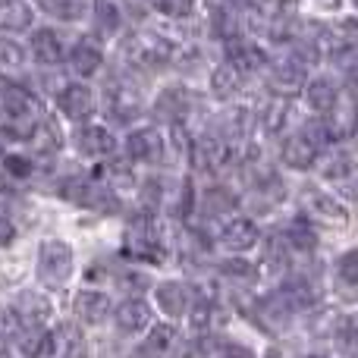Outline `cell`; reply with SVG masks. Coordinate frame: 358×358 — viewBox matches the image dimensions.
<instances>
[{
  "instance_id": "42",
  "label": "cell",
  "mask_w": 358,
  "mask_h": 358,
  "mask_svg": "<svg viewBox=\"0 0 358 358\" xmlns=\"http://www.w3.org/2000/svg\"><path fill=\"white\" fill-rule=\"evenodd\" d=\"M217 305L214 302H208V299H201V302H195V308H192V317H189V324L195 330H210L217 324Z\"/></svg>"
},
{
  "instance_id": "29",
  "label": "cell",
  "mask_w": 358,
  "mask_h": 358,
  "mask_svg": "<svg viewBox=\"0 0 358 358\" xmlns=\"http://www.w3.org/2000/svg\"><path fill=\"white\" fill-rule=\"evenodd\" d=\"M277 292H280V299H283L292 311H302V308H308V305H315V286H311L302 273L289 277Z\"/></svg>"
},
{
  "instance_id": "10",
  "label": "cell",
  "mask_w": 358,
  "mask_h": 358,
  "mask_svg": "<svg viewBox=\"0 0 358 358\" xmlns=\"http://www.w3.org/2000/svg\"><path fill=\"white\" fill-rule=\"evenodd\" d=\"M57 107H60L73 123H85L94 113V94H92V88L82 85V82H69V85H63L60 98H57Z\"/></svg>"
},
{
  "instance_id": "9",
  "label": "cell",
  "mask_w": 358,
  "mask_h": 358,
  "mask_svg": "<svg viewBox=\"0 0 358 358\" xmlns=\"http://www.w3.org/2000/svg\"><path fill=\"white\" fill-rule=\"evenodd\" d=\"M271 85H273V92H277L280 98H292L296 92H302V88L308 85L305 63H299L296 57L271 63Z\"/></svg>"
},
{
  "instance_id": "43",
  "label": "cell",
  "mask_w": 358,
  "mask_h": 358,
  "mask_svg": "<svg viewBox=\"0 0 358 358\" xmlns=\"http://www.w3.org/2000/svg\"><path fill=\"white\" fill-rule=\"evenodd\" d=\"M0 167H3V173L13 176V179H25V176L35 173V164L22 155H3V164H0Z\"/></svg>"
},
{
  "instance_id": "39",
  "label": "cell",
  "mask_w": 358,
  "mask_h": 358,
  "mask_svg": "<svg viewBox=\"0 0 358 358\" xmlns=\"http://www.w3.org/2000/svg\"><path fill=\"white\" fill-rule=\"evenodd\" d=\"M107 107L113 110L117 120H129L132 113L138 110V98L129 94L126 88H113V92H107Z\"/></svg>"
},
{
  "instance_id": "44",
  "label": "cell",
  "mask_w": 358,
  "mask_h": 358,
  "mask_svg": "<svg viewBox=\"0 0 358 358\" xmlns=\"http://www.w3.org/2000/svg\"><path fill=\"white\" fill-rule=\"evenodd\" d=\"M195 3L198 0H155V10H161L170 19H185L195 13Z\"/></svg>"
},
{
  "instance_id": "48",
  "label": "cell",
  "mask_w": 358,
  "mask_h": 358,
  "mask_svg": "<svg viewBox=\"0 0 358 358\" xmlns=\"http://www.w3.org/2000/svg\"><path fill=\"white\" fill-rule=\"evenodd\" d=\"M214 358H255V352L248 346H242V343H220Z\"/></svg>"
},
{
  "instance_id": "33",
  "label": "cell",
  "mask_w": 358,
  "mask_h": 358,
  "mask_svg": "<svg viewBox=\"0 0 358 358\" xmlns=\"http://www.w3.org/2000/svg\"><path fill=\"white\" fill-rule=\"evenodd\" d=\"M239 88H242V73L233 69L229 63H223V66H217L214 73H210V92H214L217 98H233Z\"/></svg>"
},
{
  "instance_id": "21",
  "label": "cell",
  "mask_w": 358,
  "mask_h": 358,
  "mask_svg": "<svg viewBox=\"0 0 358 358\" xmlns=\"http://www.w3.org/2000/svg\"><path fill=\"white\" fill-rule=\"evenodd\" d=\"M79 151L85 157H107L117 151V138L104 126H85L79 132Z\"/></svg>"
},
{
  "instance_id": "50",
  "label": "cell",
  "mask_w": 358,
  "mask_h": 358,
  "mask_svg": "<svg viewBox=\"0 0 358 358\" xmlns=\"http://www.w3.org/2000/svg\"><path fill=\"white\" fill-rule=\"evenodd\" d=\"M3 155H6V151H3V148H0V164H3Z\"/></svg>"
},
{
  "instance_id": "12",
  "label": "cell",
  "mask_w": 358,
  "mask_h": 358,
  "mask_svg": "<svg viewBox=\"0 0 358 358\" xmlns=\"http://www.w3.org/2000/svg\"><path fill=\"white\" fill-rule=\"evenodd\" d=\"M305 201V210H308V220H321V223H330V227H343L346 223V210L336 198H330L327 192H317V189H305L302 195Z\"/></svg>"
},
{
  "instance_id": "37",
  "label": "cell",
  "mask_w": 358,
  "mask_h": 358,
  "mask_svg": "<svg viewBox=\"0 0 358 358\" xmlns=\"http://www.w3.org/2000/svg\"><path fill=\"white\" fill-rule=\"evenodd\" d=\"M210 29H214V35L220 38L223 44L242 35V31H239V16H236L229 6H217L214 16H210Z\"/></svg>"
},
{
  "instance_id": "51",
  "label": "cell",
  "mask_w": 358,
  "mask_h": 358,
  "mask_svg": "<svg viewBox=\"0 0 358 358\" xmlns=\"http://www.w3.org/2000/svg\"><path fill=\"white\" fill-rule=\"evenodd\" d=\"M352 76H355V79H358V66H352Z\"/></svg>"
},
{
  "instance_id": "4",
  "label": "cell",
  "mask_w": 358,
  "mask_h": 358,
  "mask_svg": "<svg viewBox=\"0 0 358 358\" xmlns=\"http://www.w3.org/2000/svg\"><path fill=\"white\" fill-rule=\"evenodd\" d=\"M126 57H129L136 66H148V69H157V66H167L170 60L176 57V44L164 35H132L126 41Z\"/></svg>"
},
{
  "instance_id": "2",
  "label": "cell",
  "mask_w": 358,
  "mask_h": 358,
  "mask_svg": "<svg viewBox=\"0 0 358 358\" xmlns=\"http://www.w3.org/2000/svg\"><path fill=\"white\" fill-rule=\"evenodd\" d=\"M73 277V248L63 239H48L38 248V280L48 289H60Z\"/></svg>"
},
{
  "instance_id": "19",
  "label": "cell",
  "mask_w": 358,
  "mask_h": 358,
  "mask_svg": "<svg viewBox=\"0 0 358 358\" xmlns=\"http://www.w3.org/2000/svg\"><path fill=\"white\" fill-rule=\"evenodd\" d=\"M35 10L25 0H0V31L16 35V31H29Z\"/></svg>"
},
{
  "instance_id": "16",
  "label": "cell",
  "mask_w": 358,
  "mask_h": 358,
  "mask_svg": "<svg viewBox=\"0 0 358 358\" xmlns=\"http://www.w3.org/2000/svg\"><path fill=\"white\" fill-rule=\"evenodd\" d=\"M155 299H157V308H161L167 317H182L185 311H189V305H192L189 286L179 283V280H167V283H161L157 286V292H155Z\"/></svg>"
},
{
  "instance_id": "52",
  "label": "cell",
  "mask_w": 358,
  "mask_h": 358,
  "mask_svg": "<svg viewBox=\"0 0 358 358\" xmlns=\"http://www.w3.org/2000/svg\"><path fill=\"white\" fill-rule=\"evenodd\" d=\"M327 3H340V0H327Z\"/></svg>"
},
{
  "instance_id": "28",
  "label": "cell",
  "mask_w": 358,
  "mask_h": 358,
  "mask_svg": "<svg viewBox=\"0 0 358 358\" xmlns=\"http://www.w3.org/2000/svg\"><path fill=\"white\" fill-rule=\"evenodd\" d=\"M317 155H321V151H317L315 145L305 142L302 136H289L283 142V151H280L283 164L286 167H292V170H311L315 167V161H317Z\"/></svg>"
},
{
  "instance_id": "24",
  "label": "cell",
  "mask_w": 358,
  "mask_h": 358,
  "mask_svg": "<svg viewBox=\"0 0 358 358\" xmlns=\"http://www.w3.org/2000/svg\"><path fill=\"white\" fill-rule=\"evenodd\" d=\"M92 25L98 38H113L123 29V13L113 0H94L92 3Z\"/></svg>"
},
{
  "instance_id": "14",
  "label": "cell",
  "mask_w": 358,
  "mask_h": 358,
  "mask_svg": "<svg viewBox=\"0 0 358 358\" xmlns=\"http://www.w3.org/2000/svg\"><path fill=\"white\" fill-rule=\"evenodd\" d=\"M0 107H3V113L10 120H16V123L35 117V98H31V94L25 92L22 85H16V82H6V79L0 82Z\"/></svg>"
},
{
  "instance_id": "27",
  "label": "cell",
  "mask_w": 358,
  "mask_h": 358,
  "mask_svg": "<svg viewBox=\"0 0 358 358\" xmlns=\"http://www.w3.org/2000/svg\"><path fill=\"white\" fill-rule=\"evenodd\" d=\"M31 57L44 66H54L63 60V41L54 29H35L31 31Z\"/></svg>"
},
{
  "instance_id": "3",
  "label": "cell",
  "mask_w": 358,
  "mask_h": 358,
  "mask_svg": "<svg viewBox=\"0 0 358 358\" xmlns=\"http://www.w3.org/2000/svg\"><path fill=\"white\" fill-rule=\"evenodd\" d=\"M126 252L136 261H148V264H157V261L167 258L164 239L151 217H138V220L129 223V229H126Z\"/></svg>"
},
{
  "instance_id": "31",
  "label": "cell",
  "mask_w": 358,
  "mask_h": 358,
  "mask_svg": "<svg viewBox=\"0 0 358 358\" xmlns=\"http://www.w3.org/2000/svg\"><path fill=\"white\" fill-rule=\"evenodd\" d=\"M286 245L296 248V252H311L317 245V233H315V223L308 217H296V220L286 227Z\"/></svg>"
},
{
  "instance_id": "35",
  "label": "cell",
  "mask_w": 358,
  "mask_h": 358,
  "mask_svg": "<svg viewBox=\"0 0 358 358\" xmlns=\"http://www.w3.org/2000/svg\"><path fill=\"white\" fill-rule=\"evenodd\" d=\"M220 277L236 286H255L258 283V267L248 264L245 258H229L220 264Z\"/></svg>"
},
{
  "instance_id": "8",
  "label": "cell",
  "mask_w": 358,
  "mask_h": 358,
  "mask_svg": "<svg viewBox=\"0 0 358 358\" xmlns=\"http://www.w3.org/2000/svg\"><path fill=\"white\" fill-rule=\"evenodd\" d=\"M223 54H227L229 66L239 69V73H255V69H261L267 63L264 48H261L258 41H252V38H245V35H239V38H233V41L223 44Z\"/></svg>"
},
{
  "instance_id": "26",
  "label": "cell",
  "mask_w": 358,
  "mask_h": 358,
  "mask_svg": "<svg viewBox=\"0 0 358 358\" xmlns=\"http://www.w3.org/2000/svg\"><path fill=\"white\" fill-rule=\"evenodd\" d=\"M35 3L41 13L60 19V22H79V19L92 16L94 0H35Z\"/></svg>"
},
{
  "instance_id": "36",
  "label": "cell",
  "mask_w": 358,
  "mask_h": 358,
  "mask_svg": "<svg viewBox=\"0 0 358 358\" xmlns=\"http://www.w3.org/2000/svg\"><path fill=\"white\" fill-rule=\"evenodd\" d=\"M25 330L19 324V317L10 308H0V355H10V349L16 343H22Z\"/></svg>"
},
{
  "instance_id": "22",
  "label": "cell",
  "mask_w": 358,
  "mask_h": 358,
  "mask_svg": "<svg viewBox=\"0 0 358 358\" xmlns=\"http://www.w3.org/2000/svg\"><path fill=\"white\" fill-rule=\"evenodd\" d=\"M176 340V327L173 324H157V327H151V334L145 336V343H138L132 358H164L170 352V346H173Z\"/></svg>"
},
{
  "instance_id": "1",
  "label": "cell",
  "mask_w": 358,
  "mask_h": 358,
  "mask_svg": "<svg viewBox=\"0 0 358 358\" xmlns=\"http://www.w3.org/2000/svg\"><path fill=\"white\" fill-rule=\"evenodd\" d=\"M29 358H85V336L76 324H57L48 334H38L35 340L22 343Z\"/></svg>"
},
{
  "instance_id": "49",
  "label": "cell",
  "mask_w": 358,
  "mask_h": 358,
  "mask_svg": "<svg viewBox=\"0 0 358 358\" xmlns=\"http://www.w3.org/2000/svg\"><path fill=\"white\" fill-rule=\"evenodd\" d=\"M13 239H16V227H13L6 217H0V248H6Z\"/></svg>"
},
{
  "instance_id": "17",
  "label": "cell",
  "mask_w": 358,
  "mask_h": 358,
  "mask_svg": "<svg viewBox=\"0 0 358 358\" xmlns=\"http://www.w3.org/2000/svg\"><path fill=\"white\" fill-rule=\"evenodd\" d=\"M69 66L79 76H94L101 66H104V50L94 38H82L73 50H69Z\"/></svg>"
},
{
  "instance_id": "11",
  "label": "cell",
  "mask_w": 358,
  "mask_h": 358,
  "mask_svg": "<svg viewBox=\"0 0 358 358\" xmlns=\"http://www.w3.org/2000/svg\"><path fill=\"white\" fill-rule=\"evenodd\" d=\"M261 242V229L255 227V220L248 217H233V220L223 223L220 229V245L227 252H248Z\"/></svg>"
},
{
  "instance_id": "32",
  "label": "cell",
  "mask_w": 358,
  "mask_h": 358,
  "mask_svg": "<svg viewBox=\"0 0 358 358\" xmlns=\"http://www.w3.org/2000/svg\"><path fill=\"white\" fill-rule=\"evenodd\" d=\"M236 208H239V198H236L229 189H223V185L208 189L201 198V210L208 217H227V214H233Z\"/></svg>"
},
{
  "instance_id": "41",
  "label": "cell",
  "mask_w": 358,
  "mask_h": 358,
  "mask_svg": "<svg viewBox=\"0 0 358 358\" xmlns=\"http://www.w3.org/2000/svg\"><path fill=\"white\" fill-rule=\"evenodd\" d=\"M289 113H292L289 101H286V98H277V101H273V104L264 110V129L271 132V136L283 132V126L289 123Z\"/></svg>"
},
{
  "instance_id": "18",
  "label": "cell",
  "mask_w": 358,
  "mask_h": 358,
  "mask_svg": "<svg viewBox=\"0 0 358 358\" xmlns=\"http://www.w3.org/2000/svg\"><path fill=\"white\" fill-rule=\"evenodd\" d=\"M113 321H117V327L123 334H138V330H145L151 324V308L142 299H126L123 305H117Z\"/></svg>"
},
{
  "instance_id": "5",
  "label": "cell",
  "mask_w": 358,
  "mask_h": 358,
  "mask_svg": "<svg viewBox=\"0 0 358 358\" xmlns=\"http://www.w3.org/2000/svg\"><path fill=\"white\" fill-rule=\"evenodd\" d=\"M321 176L340 198L358 201V164L346 155H334L321 164Z\"/></svg>"
},
{
  "instance_id": "20",
  "label": "cell",
  "mask_w": 358,
  "mask_h": 358,
  "mask_svg": "<svg viewBox=\"0 0 358 358\" xmlns=\"http://www.w3.org/2000/svg\"><path fill=\"white\" fill-rule=\"evenodd\" d=\"M296 315V311L289 308V305L280 299V292H273V296H267V299H261L258 302V308H255V317H264V327L267 330H273V334H280V330H286L289 327V317Z\"/></svg>"
},
{
  "instance_id": "13",
  "label": "cell",
  "mask_w": 358,
  "mask_h": 358,
  "mask_svg": "<svg viewBox=\"0 0 358 358\" xmlns=\"http://www.w3.org/2000/svg\"><path fill=\"white\" fill-rule=\"evenodd\" d=\"M164 136L157 129H151V126H145V129H136L129 136V142H126V151H129L132 161L138 164H157L164 157Z\"/></svg>"
},
{
  "instance_id": "38",
  "label": "cell",
  "mask_w": 358,
  "mask_h": 358,
  "mask_svg": "<svg viewBox=\"0 0 358 358\" xmlns=\"http://www.w3.org/2000/svg\"><path fill=\"white\" fill-rule=\"evenodd\" d=\"M264 267L271 273H283L289 267V245H286L283 236H273L264 245Z\"/></svg>"
},
{
  "instance_id": "45",
  "label": "cell",
  "mask_w": 358,
  "mask_h": 358,
  "mask_svg": "<svg viewBox=\"0 0 358 358\" xmlns=\"http://www.w3.org/2000/svg\"><path fill=\"white\" fill-rule=\"evenodd\" d=\"M170 358H208V346L201 340H182L173 346Z\"/></svg>"
},
{
  "instance_id": "34",
  "label": "cell",
  "mask_w": 358,
  "mask_h": 358,
  "mask_svg": "<svg viewBox=\"0 0 358 358\" xmlns=\"http://www.w3.org/2000/svg\"><path fill=\"white\" fill-rule=\"evenodd\" d=\"M334 343L343 358H358V317H340L334 330Z\"/></svg>"
},
{
  "instance_id": "47",
  "label": "cell",
  "mask_w": 358,
  "mask_h": 358,
  "mask_svg": "<svg viewBox=\"0 0 358 358\" xmlns=\"http://www.w3.org/2000/svg\"><path fill=\"white\" fill-rule=\"evenodd\" d=\"M0 63H10V66H19L22 63V48L10 38H0Z\"/></svg>"
},
{
  "instance_id": "23",
  "label": "cell",
  "mask_w": 358,
  "mask_h": 358,
  "mask_svg": "<svg viewBox=\"0 0 358 358\" xmlns=\"http://www.w3.org/2000/svg\"><path fill=\"white\" fill-rule=\"evenodd\" d=\"M324 120H327V129H330V136H334V142L336 138H349L355 132V123H358V110H355L352 98H343L340 94V101H336L334 110H330Z\"/></svg>"
},
{
  "instance_id": "25",
  "label": "cell",
  "mask_w": 358,
  "mask_h": 358,
  "mask_svg": "<svg viewBox=\"0 0 358 358\" xmlns=\"http://www.w3.org/2000/svg\"><path fill=\"white\" fill-rule=\"evenodd\" d=\"M305 101H308V107L315 113H330L334 104L340 101V88H336V82L327 79V76L311 79L308 85H305Z\"/></svg>"
},
{
  "instance_id": "15",
  "label": "cell",
  "mask_w": 358,
  "mask_h": 358,
  "mask_svg": "<svg viewBox=\"0 0 358 358\" xmlns=\"http://www.w3.org/2000/svg\"><path fill=\"white\" fill-rule=\"evenodd\" d=\"M73 311L82 324L94 327V324H101L107 315H110V296L101 289H82L73 302Z\"/></svg>"
},
{
  "instance_id": "7",
  "label": "cell",
  "mask_w": 358,
  "mask_h": 358,
  "mask_svg": "<svg viewBox=\"0 0 358 358\" xmlns=\"http://www.w3.org/2000/svg\"><path fill=\"white\" fill-rule=\"evenodd\" d=\"M10 311L19 317L25 334H38V330L50 321V302L41 296V292H31V289L19 292V296L10 302Z\"/></svg>"
},
{
  "instance_id": "40",
  "label": "cell",
  "mask_w": 358,
  "mask_h": 358,
  "mask_svg": "<svg viewBox=\"0 0 358 358\" xmlns=\"http://www.w3.org/2000/svg\"><path fill=\"white\" fill-rule=\"evenodd\" d=\"M299 136H302L308 145H315L317 151H324L330 142H334V136H330V129H327V120H321V117L305 120V123H302V132H299Z\"/></svg>"
},
{
  "instance_id": "46",
  "label": "cell",
  "mask_w": 358,
  "mask_h": 358,
  "mask_svg": "<svg viewBox=\"0 0 358 358\" xmlns=\"http://www.w3.org/2000/svg\"><path fill=\"white\" fill-rule=\"evenodd\" d=\"M340 277L346 280V283L358 286V248H352V252H346L340 258Z\"/></svg>"
},
{
  "instance_id": "30",
  "label": "cell",
  "mask_w": 358,
  "mask_h": 358,
  "mask_svg": "<svg viewBox=\"0 0 358 358\" xmlns=\"http://www.w3.org/2000/svg\"><path fill=\"white\" fill-rule=\"evenodd\" d=\"M189 94L182 92V88H167V92H161V98H157V117H164V120H170L173 126H179V120L189 113Z\"/></svg>"
},
{
  "instance_id": "6",
  "label": "cell",
  "mask_w": 358,
  "mask_h": 358,
  "mask_svg": "<svg viewBox=\"0 0 358 358\" xmlns=\"http://www.w3.org/2000/svg\"><path fill=\"white\" fill-rule=\"evenodd\" d=\"M233 157H236L233 142L223 136H201L195 145H192V164H195L198 170H208V173L227 167Z\"/></svg>"
}]
</instances>
